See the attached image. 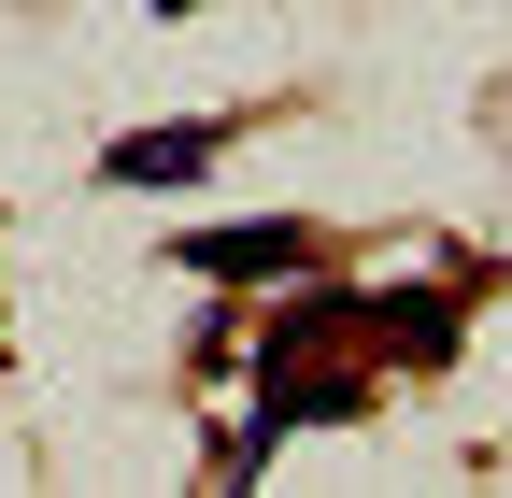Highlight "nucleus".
I'll return each mask as SVG.
<instances>
[{"label": "nucleus", "mask_w": 512, "mask_h": 498, "mask_svg": "<svg viewBox=\"0 0 512 498\" xmlns=\"http://www.w3.org/2000/svg\"><path fill=\"white\" fill-rule=\"evenodd\" d=\"M299 257H313V228H285V214H256V228H200V242H185V271H214V285L299 271Z\"/></svg>", "instance_id": "obj_2"}, {"label": "nucleus", "mask_w": 512, "mask_h": 498, "mask_svg": "<svg viewBox=\"0 0 512 498\" xmlns=\"http://www.w3.org/2000/svg\"><path fill=\"white\" fill-rule=\"evenodd\" d=\"M157 15H200V0H157Z\"/></svg>", "instance_id": "obj_3"}, {"label": "nucleus", "mask_w": 512, "mask_h": 498, "mask_svg": "<svg viewBox=\"0 0 512 498\" xmlns=\"http://www.w3.org/2000/svg\"><path fill=\"white\" fill-rule=\"evenodd\" d=\"M214 157H228V114H185V129H128L100 171L114 185H185V171H214Z\"/></svg>", "instance_id": "obj_1"}]
</instances>
